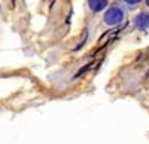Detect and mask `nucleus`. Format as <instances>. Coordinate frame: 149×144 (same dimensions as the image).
<instances>
[{"mask_svg":"<svg viewBox=\"0 0 149 144\" xmlns=\"http://www.w3.org/2000/svg\"><path fill=\"white\" fill-rule=\"evenodd\" d=\"M122 19H124V10L121 8H116V6L110 8L104 14V22L107 25H116Z\"/></svg>","mask_w":149,"mask_h":144,"instance_id":"1","label":"nucleus"},{"mask_svg":"<svg viewBox=\"0 0 149 144\" xmlns=\"http://www.w3.org/2000/svg\"><path fill=\"white\" fill-rule=\"evenodd\" d=\"M134 24L140 30H146L149 27V14H139L134 18Z\"/></svg>","mask_w":149,"mask_h":144,"instance_id":"2","label":"nucleus"},{"mask_svg":"<svg viewBox=\"0 0 149 144\" xmlns=\"http://www.w3.org/2000/svg\"><path fill=\"white\" fill-rule=\"evenodd\" d=\"M106 5H107V0H88V6L94 12H98V10L104 9Z\"/></svg>","mask_w":149,"mask_h":144,"instance_id":"3","label":"nucleus"},{"mask_svg":"<svg viewBox=\"0 0 149 144\" xmlns=\"http://www.w3.org/2000/svg\"><path fill=\"white\" fill-rule=\"evenodd\" d=\"M124 2H127L128 5H137L140 0H124Z\"/></svg>","mask_w":149,"mask_h":144,"instance_id":"4","label":"nucleus"},{"mask_svg":"<svg viewBox=\"0 0 149 144\" xmlns=\"http://www.w3.org/2000/svg\"><path fill=\"white\" fill-rule=\"evenodd\" d=\"M146 5H148V6H149V0H146Z\"/></svg>","mask_w":149,"mask_h":144,"instance_id":"5","label":"nucleus"}]
</instances>
